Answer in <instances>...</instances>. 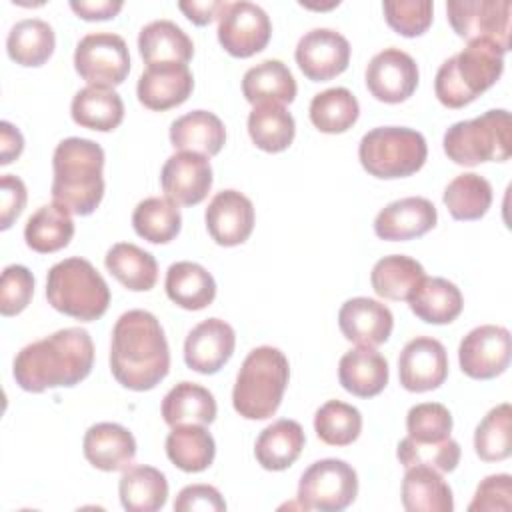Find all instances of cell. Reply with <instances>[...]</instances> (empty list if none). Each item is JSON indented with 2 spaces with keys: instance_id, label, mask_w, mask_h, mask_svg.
Segmentation results:
<instances>
[{
  "instance_id": "1",
  "label": "cell",
  "mask_w": 512,
  "mask_h": 512,
  "mask_svg": "<svg viewBox=\"0 0 512 512\" xmlns=\"http://www.w3.org/2000/svg\"><path fill=\"white\" fill-rule=\"evenodd\" d=\"M110 370L118 384L144 392L158 386L170 370V348L158 318L148 310L124 312L112 330Z\"/></svg>"
},
{
  "instance_id": "2",
  "label": "cell",
  "mask_w": 512,
  "mask_h": 512,
  "mask_svg": "<svg viewBox=\"0 0 512 512\" xmlns=\"http://www.w3.org/2000/svg\"><path fill=\"white\" fill-rule=\"evenodd\" d=\"M94 364V342L84 328H62L24 346L12 366L16 384L26 392L70 388L82 382Z\"/></svg>"
},
{
  "instance_id": "3",
  "label": "cell",
  "mask_w": 512,
  "mask_h": 512,
  "mask_svg": "<svg viewBox=\"0 0 512 512\" xmlns=\"http://www.w3.org/2000/svg\"><path fill=\"white\" fill-rule=\"evenodd\" d=\"M52 198L76 216L92 214L104 196V150L88 138H64L52 156Z\"/></svg>"
},
{
  "instance_id": "4",
  "label": "cell",
  "mask_w": 512,
  "mask_h": 512,
  "mask_svg": "<svg viewBox=\"0 0 512 512\" xmlns=\"http://www.w3.org/2000/svg\"><path fill=\"white\" fill-rule=\"evenodd\" d=\"M504 50L490 40H470L464 50L444 60L434 78V92L446 108H462L498 82Z\"/></svg>"
},
{
  "instance_id": "5",
  "label": "cell",
  "mask_w": 512,
  "mask_h": 512,
  "mask_svg": "<svg viewBox=\"0 0 512 512\" xmlns=\"http://www.w3.org/2000/svg\"><path fill=\"white\" fill-rule=\"evenodd\" d=\"M290 380V364L274 346L254 348L242 362L232 390L234 410L246 420H266L278 410Z\"/></svg>"
},
{
  "instance_id": "6",
  "label": "cell",
  "mask_w": 512,
  "mask_h": 512,
  "mask_svg": "<svg viewBox=\"0 0 512 512\" xmlns=\"http://www.w3.org/2000/svg\"><path fill=\"white\" fill-rule=\"evenodd\" d=\"M46 298L54 310L82 322H92L106 314L110 288L90 260L72 256L48 270Z\"/></svg>"
},
{
  "instance_id": "7",
  "label": "cell",
  "mask_w": 512,
  "mask_h": 512,
  "mask_svg": "<svg viewBox=\"0 0 512 512\" xmlns=\"http://www.w3.org/2000/svg\"><path fill=\"white\" fill-rule=\"evenodd\" d=\"M428 156V146L418 130L406 126H380L366 132L358 144L362 168L376 178H406L418 172Z\"/></svg>"
},
{
  "instance_id": "8",
  "label": "cell",
  "mask_w": 512,
  "mask_h": 512,
  "mask_svg": "<svg viewBox=\"0 0 512 512\" xmlns=\"http://www.w3.org/2000/svg\"><path fill=\"white\" fill-rule=\"evenodd\" d=\"M442 146L446 156L460 166L504 162L510 158V112L498 108L454 122L444 132Z\"/></svg>"
},
{
  "instance_id": "9",
  "label": "cell",
  "mask_w": 512,
  "mask_h": 512,
  "mask_svg": "<svg viewBox=\"0 0 512 512\" xmlns=\"http://www.w3.org/2000/svg\"><path fill=\"white\" fill-rule=\"evenodd\" d=\"M358 494L356 470L338 458H324L310 464L298 482V500L306 510L340 512Z\"/></svg>"
},
{
  "instance_id": "10",
  "label": "cell",
  "mask_w": 512,
  "mask_h": 512,
  "mask_svg": "<svg viewBox=\"0 0 512 512\" xmlns=\"http://www.w3.org/2000/svg\"><path fill=\"white\" fill-rule=\"evenodd\" d=\"M74 68L90 86H118L130 72V52L120 34H86L74 50Z\"/></svg>"
},
{
  "instance_id": "11",
  "label": "cell",
  "mask_w": 512,
  "mask_h": 512,
  "mask_svg": "<svg viewBox=\"0 0 512 512\" xmlns=\"http://www.w3.org/2000/svg\"><path fill=\"white\" fill-rule=\"evenodd\" d=\"M508 0H450L446 14L452 30L464 40H490L504 52L510 50Z\"/></svg>"
},
{
  "instance_id": "12",
  "label": "cell",
  "mask_w": 512,
  "mask_h": 512,
  "mask_svg": "<svg viewBox=\"0 0 512 512\" xmlns=\"http://www.w3.org/2000/svg\"><path fill=\"white\" fill-rule=\"evenodd\" d=\"M272 36L270 16L254 2H226L218 16V42L236 58H250L266 48Z\"/></svg>"
},
{
  "instance_id": "13",
  "label": "cell",
  "mask_w": 512,
  "mask_h": 512,
  "mask_svg": "<svg viewBox=\"0 0 512 512\" xmlns=\"http://www.w3.org/2000/svg\"><path fill=\"white\" fill-rule=\"evenodd\" d=\"M510 332L504 326L482 324L472 328L458 346V362L466 376L490 380L500 376L510 364Z\"/></svg>"
},
{
  "instance_id": "14",
  "label": "cell",
  "mask_w": 512,
  "mask_h": 512,
  "mask_svg": "<svg viewBox=\"0 0 512 512\" xmlns=\"http://www.w3.org/2000/svg\"><path fill=\"white\" fill-rule=\"evenodd\" d=\"M418 64L400 48H384L366 66L368 92L386 104L408 100L418 86Z\"/></svg>"
},
{
  "instance_id": "15",
  "label": "cell",
  "mask_w": 512,
  "mask_h": 512,
  "mask_svg": "<svg viewBox=\"0 0 512 512\" xmlns=\"http://www.w3.org/2000/svg\"><path fill=\"white\" fill-rule=\"evenodd\" d=\"M294 58L308 80L326 82L348 68L350 42L332 28H314L298 40Z\"/></svg>"
},
{
  "instance_id": "16",
  "label": "cell",
  "mask_w": 512,
  "mask_h": 512,
  "mask_svg": "<svg viewBox=\"0 0 512 512\" xmlns=\"http://www.w3.org/2000/svg\"><path fill=\"white\" fill-rule=\"evenodd\" d=\"M448 376V354L440 340L416 336L400 352L398 378L408 392H428L444 384Z\"/></svg>"
},
{
  "instance_id": "17",
  "label": "cell",
  "mask_w": 512,
  "mask_h": 512,
  "mask_svg": "<svg viewBox=\"0 0 512 512\" xmlns=\"http://www.w3.org/2000/svg\"><path fill=\"white\" fill-rule=\"evenodd\" d=\"M160 184L166 198L172 202L182 206L200 204L212 188V166L208 156L186 150L172 154L162 166Z\"/></svg>"
},
{
  "instance_id": "18",
  "label": "cell",
  "mask_w": 512,
  "mask_h": 512,
  "mask_svg": "<svg viewBox=\"0 0 512 512\" xmlns=\"http://www.w3.org/2000/svg\"><path fill=\"white\" fill-rule=\"evenodd\" d=\"M194 88V76L188 64L158 62L146 66L138 78L136 94L148 110H170L188 100Z\"/></svg>"
},
{
  "instance_id": "19",
  "label": "cell",
  "mask_w": 512,
  "mask_h": 512,
  "mask_svg": "<svg viewBox=\"0 0 512 512\" xmlns=\"http://www.w3.org/2000/svg\"><path fill=\"white\" fill-rule=\"evenodd\" d=\"M234 328L220 320L208 318L196 324L184 342L186 366L200 374H216L234 354Z\"/></svg>"
},
{
  "instance_id": "20",
  "label": "cell",
  "mask_w": 512,
  "mask_h": 512,
  "mask_svg": "<svg viewBox=\"0 0 512 512\" xmlns=\"http://www.w3.org/2000/svg\"><path fill=\"white\" fill-rule=\"evenodd\" d=\"M206 228L212 240L220 246L244 244L254 228V206L248 196L238 190L218 192L206 212Z\"/></svg>"
},
{
  "instance_id": "21",
  "label": "cell",
  "mask_w": 512,
  "mask_h": 512,
  "mask_svg": "<svg viewBox=\"0 0 512 512\" xmlns=\"http://www.w3.org/2000/svg\"><path fill=\"white\" fill-rule=\"evenodd\" d=\"M436 206L422 196H408L386 204L374 218V232L382 240L404 242L420 238L436 226Z\"/></svg>"
},
{
  "instance_id": "22",
  "label": "cell",
  "mask_w": 512,
  "mask_h": 512,
  "mask_svg": "<svg viewBox=\"0 0 512 512\" xmlns=\"http://www.w3.org/2000/svg\"><path fill=\"white\" fill-rule=\"evenodd\" d=\"M338 326L346 340L374 348L390 338L394 316L386 304L374 298L356 296L340 306Z\"/></svg>"
},
{
  "instance_id": "23",
  "label": "cell",
  "mask_w": 512,
  "mask_h": 512,
  "mask_svg": "<svg viewBox=\"0 0 512 512\" xmlns=\"http://www.w3.org/2000/svg\"><path fill=\"white\" fill-rule=\"evenodd\" d=\"M82 448L86 460L102 472L126 470L136 456V440L132 432L116 422H98L90 426L84 434Z\"/></svg>"
},
{
  "instance_id": "24",
  "label": "cell",
  "mask_w": 512,
  "mask_h": 512,
  "mask_svg": "<svg viewBox=\"0 0 512 512\" xmlns=\"http://www.w3.org/2000/svg\"><path fill=\"white\" fill-rule=\"evenodd\" d=\"M338 380L346 392L358 398L378 396L388 384V362L370 346L352 348L340 358Z\"/></svg>"
},
{
  "instance_id": "25",
  "label": "cell",
  "mask_w": 512,
  "mask_h": 512,
  "mask_svg": "<svg viewBox=\"0 0 512 512\" xmlns=\"http://www.w3.org/2000/svg\"><path fill=\"white\" fill-rule=\"evenodd\" d=\"M170 142L180 152L216 156L226 142L224 122L208 110H192L170 124Z\"/></svg>"
},
{
  "instance_id": "26",
  "label": "cell",
  "mask_w": 512,
  "mask_h": 512,
  "mask_svg": "<svg viewBox=\"0 0 512 512\" xmlns=\"http://www.w3.org/2000/svg\"><path fill=\"white\" fill-rule=\"evenodd\" d=\"M304 442L302 426L296 420L280 418L260 432L254 444V456L264 470L280 472L298 460Z\"/></svg>"
},
{
  "instance_id": "27",
  "label": "cell",
  "mask_w": 512,
  "mask_h": 512,
  "mask_svg": "<svg viewBox=\"0 0 512 512\" xmlns=\"http://www.w3.org/2000/svg\"><path fill=\"white\" fill-rule=\"evenodd\" d=\"M410 310L428 324H450L462 312L460 288L446 278L424 276L408 296Z\"/></svg>"
},
{
  "instance_id": "28",
  "label": "cell",
  "mask_w": 512,
  "mask_h": 512,
  "mask_svg": "<svg viewBox=\"0 0 512 512\" xmlns=\"http://www.w3.org/2000/svg\"><path fill=\"white\" fill-rule=\"evenodd\" d=\"M402 506L408 512H452V488L444 482L438 470L416 464L406 468L402 480Z\"/></svg>"
},
{
  "instance_id": "29",
  "label": "cell",
  "mask_w": 512,
  "mask_h": 512,
  "mask_svg": "<svg viewBox=\"0 0 512 512\" xmlns=\"http://www.w3.org/2000/svg\"><path fill=\"white\" fill-rule=\"evenodd\" d=\"M70 114L82 128L110 132L124 120V102L114 88L88 84L74 94Z\"/></svg>"
},
{
  "instance_id": "30",
  "label": "cell",
  "mask_w": 512,
  "mask_h": 512,
  "mask_svg": "<svg viewBox=\"0 0 512 512\" xmlns=\"http://www.w3.org/2000/svg\"><path fill=\"white\" fill-rule=\"evenodd\" d=\"M168 298L184 310H202L216 298V282L212 274L196 262L170 264L164 280Z\"/></svg>"
},
{
  "instance_id": "31",
  "label": "cell",
  "mask_w": 512,
  "mask_h": 512,
  "mask_svg": "<svg viewBox=\"0 0 512 512\" xmlns=\"http://www.w3.org/2000/svg\"><path fill=\"white\" fill-rule=\"evenodd\" d=\"M296 92V80L290 68L280 60H264L246 70L242 78V94L254 106L264 102L284 106L296 98Z\"/></svg>"
},
{
  "instance_id": "32",
  "label": "cell",
  "mask_w": 512,
  "mask_h": 512,
  "mask_svg": "<svg viewBox=\"0 0 512 512\" xmlns=\"http://www.w3.org/2000/svg\"><path fill=\"white\" fill-rule=\"evenodd\" d=\"M216 400L212 392L196 382H178L162 400V418L168 426L212 424L216 418Z\"/></svg>"
},
{
  "instance_id": "33",
  "label": "cell",
  "mask_w": 512,
  "mask_h": 512,
  "mask_svg": "<svg viewBox=\"0 0 512 512\" xmlns=\"http://www.w3.org/2000/svg\"><path fill=\"white\" fill-rule=\"evenodd\" d=\"M118 494L128 512H156L168 500V480L154 466H128L118 482Z\"/></svg>"
},
{
  "instance_id": "34",
  "label": "cell",
  "mask_w": 512,
  "mask_h": 512,
  "mask_svg": "<svg viewBox=\"0 0 512 512\" xmlns=\"http://www.w3.org/2000/svg\"><path fill=\"white\" fill-rule=\"evenodd\" d=\"M138 50L148 66L158 62L186 64L194 54V42L176 22L154 20L140 30Z\"/></svg>"
},
{
  "instance_id": "35",
  "label": "cell",
  "mask_w": 512,
  "mask_h": 512,
  "mask_svg": "<svg viewBox=\"0 0 512 512\" xmlns=\"http://www.w3.org/2000/svg\"><path fill=\"white\" fill-rule=\"evenodd\" d=\"M74 236V220L68 208L58 202L40 206L24 226L28 248L40 254H50L66 248Z\"/></svg>"
},
{
  "instance_id": "36",
  "label": "cell",
  "mask_w": 512,
  "mask_h": 512,
  "mask_svg": "<svg viewBox=\"0 0 512 512\" xmlns=\"http://www.w3.org/2000/svg\"><path fill=\"white\" fill-rule=\"evenodd\" d=\"M108 272L132 292H148L158 280L156 258L132 242H116L104 258Z\"/></svg>"
},
{
  "instance_id": "37",
  "label": "cell",
  "mask_w": 512,
  "mask_h": 512,
  "mask_svg": "<svg viewBox=\"0 0 512 512\" xmlns=\"http://www.w3.org/2000/svg\"><path fill=\"white\" fill-rule=\"evenodd\" d=\"M166 456L184 472H202L214 462L216 442L204 424L172 426L166 436Z\"/></svg>"
},
{
  "instance_id": "38",
  "label": "cell",
  "mask_w": 512,
  "mask_h": 512,
  "mask_svg": "<svg viewBox=\"0 0 512 512\" xmlns=\"http://www.w3.org/2000/svg\"><path fill=\"white\" fill-rule=\"evenodd\" d=\"M54 46V30L40 18H24L16 22L6 38L8 56L20 66H42L52 56Z\"/></svg>"
},
{
  "instance_id": "39",
  "label": "cell",
  "mask_w": 512,
  "mask_h": 512,
  "mask_svg": "<svg viewBox=\"0 0 512 512\" xmlns=\"http://www.w3.org/2000/svg\"><path fill=\"white\" fill-rule=\"evenodd\" d=\"M424 276V266L418 260L404 254H390L374 264L370 282L380 298L408 300Z\"/></svg>"
},
{
  "instance_id": "40",
  "label": "cell",
  "mask_w": 512,
  "mask_h": 512,
  "mask_svg": "<svg viewBox=\"0 0 512 512\" xmlns=\"http://www.w3.org/2000/svg\"><path fill=\"white\" fill-rule=\"evenodd\" d=\"M248 134L256 148L274 154L292 144L296 124L292 114L282 104L264 102L254 106L248 114Z\"/></svg>"
},
{
  "instance_id": "41",
  "label": "cell",
  "mask_w": 512,
  "mask_h": 512,
  "mask_svg": "<svg viewBox=\"0 0 512 512\" xmlns=\"http://www.w3.org/2000/svg\"><path fill=\"white\" fill-rule=\"evenodd\" d=\"M132 226L140 238L152 244H166L174 240L180 232V208L170 198H144L136 204L132 212Z\"/></svg>"
},
{
  "instance_id": "42",
  "label": "cell",
  "mask_w": 512,
  "mask_h": 512,
  "mask_svg": "<svg viewBox=\"0 0 512 512\" xmlns=\"http://www.w3.org/2000/svg\"><path fill=\"white\" fill-rule=\"evenodd\" d=\"M360 106L356 96L344 88H328L318 92L310 102V120L324 134H342L358 120Z\"/></svg>"
},
{
  "instance_id": "43",
  "label": "cell",
  "mask_w": 512,
  "mask_h": 512,
  "mask_svg": "<svg viewBox=\"0 0 512 512\" xmlns=\"http://www.w3.org/2000/svg\"><path fill=\"white\" fill-rule=\"evenodd\" d=\"M442 200L454 220H480L492 204V186L484 176L464 172L446 186Z\"/></svg>"
},
{
  "instance_id": "44",
  "label": "cell",
  "mask_w": 512,
  "mask_h": 512,
  "mask_svg": "<svg viewBox=\"0 0 512 512\" xmlns=\"http://www.w3.org/2000/svg\"><path fill=\"white\" fill-rule=\"evenodd\" d=\"M474 450L484 462H500L512 454V408L508 402L494 406L476 426Z\"/></svg>"
},
{
  "instance_id": "45",
  "label": "cell",
  "mask_w": 512,
  "mask_h": 512,
  "mask_svg": "<svg viewBox=\"0 0 512 512\" xmlns=\"http://www.w3.org/2000/svg\"><path fill=\"white\" fill-rule=\"evenodd\" d=\"M316 436L330 446H348L362 432V414L342 400L324 402L314 414Z\"/></svg>"
},
{
  "instance_id": "46",
  "label": "cell",
  "mask_w": 512,
  "mask_h": 512,
  "mask_svg": "<svg viewBox=\"0 0 512 512\" xmlns=\"http://www.w3.org/2000/svg\"><path fill=\"white\" fill-rule=\"evenodd\" d=\"M396 456L404 468L424 464L438 472H452L460 462V444L452 438H446L442 442L420 444L406 436L400 440Z\"/></svg>"
},
{
  "instance_id": "47",
  "label": "cell",
  "mask_w": 512,
  "mask_h": 512,
  "mask_svg": "<svg viewBox=\"0 0 512 512\" xmlns=\"http://www.w3.org/2000/svg\"><path fill=\"white\" fill-rule=\"evenodd\" d=\"M452 414L440 402H422L408 410L406 430L408 438L420 444L442 442L450 438L452 432Z\"/></svg>"
},
{
  "instance_id": "48",
  "label": "cell",
  "mask_w": 512,
  "mask_h": 512,
  "mask_svg": "<svg viewBox=\"0 0 512 512\" xmlns=\"http://www.w3.org/2000/svg\"><path fill=\"white\" fill-rule=\"evenodd\" d=\"M388 26L400 36L414 38L432 24L434 4L430 0H388L382 4Z\"/></svg>"
},
{
  "instance_id": "49",
  "label": "cell",
  "mask_w": 512,
  "mask_h": 512,
  "mask_svg": "<svg viewBox=\"0 0 512 512\" xmlns=\"http://www.w3.org/2000/svg\"><path fill=\"white\" fill-rule=\"evenodd\" d=\"M34 276L22 264H10L0 278V312L2 316L20 314L32 300Z\"/></svg>"
},
{
  "instance_id": "50",
  "label": "cell",
  "mask_w": 512,
  "mask_h": 512,
  "mask_svg": "<svg viewBox=\"0 0 512 512\" xmlns=\"http://www.w3.org/2000/svg\"><path fill=\"white\" fill-rule=\"evenodd\" d=\"M512 510V476H486L468 504V512H510Z\"/></svg>"
},
{
  "instance_id": "51",
  "label": "cell",
  "mask_w": 512,
  "mask_h": 512,
  "mask_svg": "<svg viewBox=\"0 0 512 512\" xmlns=\"http://www.w3.org/2000/svg\"><path fill=\"white\" fill-rule=\"evenodd\" d=\"M176 512H222L226 510V502L222 494L210 486V484H190L184 486L176 500H174Z\"/></svg>"
},
{
  "instance_id": "52",
  "label": "cell",
  "mask_w": 512,
  "mask_h": 512,
  "mask_svg": "<svg viewBox=\"0 0 512 512\" xmlns=\"http://www.w3.org/2000/svg\"><path fill=\"white\" fill-rule=\"evenodd\" d=\"M26 184L14 174H2L0 180V228L8 230L26 206Z\"/></svg>"
},
{
  "instance_id": "53",
  "label": "cell",
  "mask_w": 512,
  "mask_h": 512,
  "mask_svg": "<svg viewBox=\"0 0 512 512\" xmlns=\"http://www.w3.org/2000/svg\"><path fill=\"white\" fill-rule=\"evenodd\" d=\"M122 0H72L70 8L84 20H108L122 10Z\"/></svg>"
},
{
  "instance_id": "54",
  "label": "cell",
  "mask_w": 512,
  "mask_h": 512,
  "mask_svg": "<svg viewBox=\"0 0 512 512\" xmlns=\"http://www.w3.org/2000/svg\"><path fill=\"white\" fill-rule=\"evenodd\" d=\"M224 4L226 2H220V0H182V2H178V8L196 26H206L216 16H220Z\"/></svg>"
},
{
  "instance_id": "55",
  "label": "cell",
  "mask_w": 512,
  "mask_h": 512,
  "mask_svg": "<svg viewBox=\"0 0 512 512\" xmlns=\"http://www.w3.org/2000/svg\"><path fill=\"white\" fill-rule=\"evenodd\" d=\"M22 150H24V138L20 130L14 124L2 120L0 122V164L2 166L10 164L22 154Z\"/></svg>"
}]
</instances>
